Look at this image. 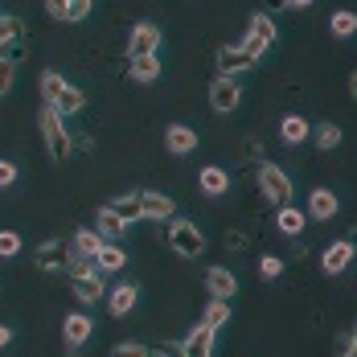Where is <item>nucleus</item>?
<instances>
[{
	"mask_svg": "<svg viewBox=\"0 0 357 357\" xmlns=\"http://www.w3.org/2000/svg\"><path fill=\"white\" fill-rule=\"evenodd\" d=\"M41 99H45V107L58 111L62 119H66V115H78V111L86 107V95H82L74 82H66L58 70L41 74Z\"/></svg>",
	"mask_w": 357,
	"mask_h": 357,
	"instance_id": "1",
	"label": "nucleus"
},
{
	"mask_svg": "<svg viewBox=\"0 0 357 357\" xmlns=\"http://www.w3.org/2000/svg\"><path fill=\"white\" fill-rule=\"evenodd\" d=\"M41 140H45V152H50V160L54 165H66L70 160V152H74V136H70V128H66V119L58 115V111H50V107H41Z\"/></svg>",
	"mask_w": 357,
	"mask_h": 357,
	"instance_id": "2",
	"label": "nucleus"
},
{
	"mask_svg": "<svg viewBox=\"0 0 357 357\" xmlns=\"http://www.w3.org/2000/svg\"><path fill=\"white\" fill-rule=\"evenodd\" d=\"M165 243H169V250L181 255V259H202V250H206V234L197 230V222H189V218H173Z\"/></svg>",
	"mask_w": 357,
	"mask_h": 357,
	"instance_id": "3",
	"label": "nucleus"
},
{
	"mask_svg": "<svg viewBox=\"0 0 357 357\" xmlns=\"http://www.w3.org/2000/svg\"><path fill=\"white\" fill-rule=\"evenodd\" d=\"M259 193H263V202L287 206V197H291V177H287L280 165L263 160V165H259Z\"/></svg>",
	"mask_w": 357,
	"mask_h": 357,
	"instance_id": "4",
	"label": "nucleus"
},
{
	"mask_svg": "<svg viewBox=\"0 0 357 357\" xmlns=\"http://www.w3.org/2000/svg\"><path fill=\"white\" fill-rule=\"evenodd\" d=\"M214 62H218V74H222V78H238V74H247L250 66L259 62V54L247 50V45H218Z\"/></svg>",
	"mask_w": 357,
	"mask_h": 357,
	"instance_id": "5",
	"label": "nucleus"
},
{
	"mask_svg": "<svg viewBox=\"0 0 357 357\" xmlns=\"http://www.w3.org/2000/svg\"><path fill=\"white\" fill-rule=\"evenodd\" d=\"M70 255H74V250L66 247V238H50V243H41V247H37V271L58 275V271H66V267H70Z\"/></svg>",
	"mask_w": 357,
	"mask_h": 357,
	"instance_id": "6",
	"label": "nucleus"
},
{
	"mask_svg": "<svg viewBox=\"0 0 357 357\" xmlns=\"http://www.w3.org/2000/svg\"><path fill=\"white\" fill-rule=\"evenodd\" d=\"M160 29L152 25V21H140V25H132V33H128V58H148V54H156L160 50Z\"/></svg>",
	"mask_w": 357,
	"mask_h": 357,
	"instance_id": "7",
	"label": "nucleus"
},
{
	"mask_svg": "<svg viewBox=\"0 0 357 357\" xmlns=\"http://www.w3.org/2000/svg\"><path fill=\"white\" fill-rule=\"evenodd\" d=\"M275 21H271V17H267V13H255V17H250V25H247V41H243V45H247V50H255V54H259V58H263V50H271V45H275Z\"/></svg>",
	"mask_w": 357,
	"mask_h": 357,
	"instance_id": "8",
	"label": "nucleus"
},
{
	"mask_svg": "<svg viewBox=\"0 0 357 357\" xmlns=\"http://www.w3.org/2000/svg\"><path fill=\"white\" fill-rule=\"evenodd\" d=\"M238 103H243V86H238V78H222V74H218L214 82H210V107L226 115V111H234Z\"/></svg>",
	"mask_w": 357,
	"mask_h": 357,
	"instance_id": "9",
	"label": "nucleus"
},
{
	"mask_svg": "<svg viewBox=\"0 0 357 357\" xmlns=\"http://www.w3.org/2000/svg\"><path fill=\"white\" fill-rule=\"evenodd\" d=\"M173 214H177V206H173L169 193L140 189V218H148V222H165V218H173Z\"/></svg>",
	"mask_w": 357,
	"mask_h": 357,
	"instance_id": "10",
	"label": "nucleus"
},
{
	"mask_svg": "<svg viewBox=\"0 0 357 357\" xmlns=\"http://www.w3.org/2000/svg\"><path fill=\"white\" fill-rule=\"evenodd\" d=\"M165 148H169L173 156L197 152V128H189V123H169V128H165Z\"/></svg>",
	"mask_w": 357,
	"mask_h": 357,
	"instance_id": "11",
	"label": "nucleus"
},
{
	"mask_svg": "<svg viewBox=\"0 0 357 357\" xmlns=\"http://www.w3.org/2000/svg\"><path fill=\"white\" fill-rule=\"evenodd\" d=\"M91 333H95V321H91L86 312H70V317L62 321V341H66L70 349H82V345L91 341Z\"/></svg>",
	"mask_w": 357,
	"mask_h": 357,
	"instance_id": "12",
	"label": "nucleus"
},
{
	"mask_svg": "<svg viewBox=\"0 0 357 357\" xmlns=\"http://www.w3.org/2000/svg\"><path fill=\"white\" fill-rule=\"evenodd\" d=\"M214 337L218 333L210 328V324H197V328L181 341V354L185 357H214Z\"/></svg>",
	"mask_w": 357,
	"mask_h": 357,
	"instance_id": "13",
	"label": "nucleus"
},
{
	"mask_svg": "<svg viewBox=\"0 0 357 357\" xmlns=\"http://www.w3.org/2000/svg\"><path fill=\"white\" fill-rule=\"evenodd\" d=\"M206 291H210V300H230L238 291V280L230 275V267H210L206 271Z\"/></svg>",
	"mask_w": 357,
	"mask_h": 357,
	"instance_id": "14",
	"label": "nucleus"
},
{
	"mask_svg": "<svg viewBox=\"0 0 357 357\" xmlns=\"http://www.w3.org/2000/svg\"><path fill=\"white\" fill-rule=\"evenodd\" d=\"M337 210H341V202H337L333 189H312V193H308V218L328 222V218H337Z\"/></svg>",
	"mask_w": 357,
	"mask_h": 357,
	"instance_id": "15",
	"label": "nucleus"
},
{
	"mask_svg": "<svg viewBox=\"0 0 357 357\" xmlns=\"http://www.w3.org/2000/svg\"><path fill=\"white\" fill-rule=\"evenodd\" d=\"M136 300H140V287L136 284H119L107 291V312L111 317H128L132 308H136Z\"/></svg>",
	"mask_w": 357,
	"mask_h": 357,
	"instance_id": "16",
	"label": "nucleus"
},
{
	"mask_svg": "<svg viewBox=\"0 0 357 357\" xmlns=\"http://www.w3.org/2000/svg\"><path fill=\"white\" fill-rule=\"evenodd\" d=\"M74 296H78V304H99L103 296H107V287H103V275L95 271V275H74L70 280Z\"/></svg>",
	"mask_w": 357,
	"mask_h": 357,
	"instance_id": "17",
	"label": "nucleus"
},
{
	"mask_svg": "<svg viewBox=\"0 0 357 357\" xmlns=\"http://www.w3.org/2000/svg\"><path fill=\"white\" fill-rule=\"evenodd\" d=\"M197 189H202L206 197H222V193L230 189V173H226L222 165H206V169L197 173Z\"/></svg>",
	"mask_w": 357,
	"mask_h": 357,
	"instance_id": "18",
	"label": "nucleus"
},
{
	"mask_svg": "<svg viewBox=\"0 0 357 357\" xmlns=\"http://www.w3.org/2000/svg\"><path fill=\"white\" fill-rule=\"evenodd\" d=\"M349 263H354V247H349L345 238H341V243H333V247H328V250L321 255V267H324V275H341V271H345Z\"/></svg>",
	"mask_w": 357,
	"mask_h": 357,
	"instance_id": "19",
	"label": "nucleus"
},
{
	"mask_svg": "<svg viewBox=\"0 0 357 357\" xmlns=\"http://www.w3.org/2000/svg\"><path fill=\"white\" fill-rule=\"evenodd\" d=\"M308 136H312V123H308L304 115H284V119H280V140L284 144L296 148V144H304Z\"/></svg>",
	"mask_w": 357,
	"mask_h": 357,
	"instance_id": "20",
	"label": "nucleus"
},
{
	"mask_svg": "<svg viewBox=\"0 0 357 357\" xmlns=\"http://www.w3.org/2000/svg\"><path fill=\"white\" fill-rule=\"evenodd\" d=\"M128 74H132V82H156V78H160V58H156V54L132 58V62H128Z\"/></svg>",
	"mask_w": 357,
	"mask_h": 357,
	"instance_id": "21",
	"label": "nucleus"
},
{
	"mask_svg": "<svg viewBox=\"0 0 357 357\" xmlns=\"http://www.w3.org/2000/svg\"><path fill=\"white\" fill-rule=\"evenodd\" d=\"M107 206L115 210V218H119L123 226L144 222V218H140V193H123V197H115V202H107Z\"/></svg>",
	"mask_w": 357,
	"mask_h": 357,
	"instance_id": "22",
	"label": "nucleus"
},
{
	"mask_svg": "<svg viewBox=\"0 0 357 357\" xmlns=\"http://www.w3.org/2000/svg\"><path fill=\"white\" fill-rule=\"evenodd\" d=\"M304 222H308V214L296 210V206H280V214H275V226H280V234H287V238H296L304 230Z\"/></svg>",
	"mask_w": 357,
	"mask_h": 357,
	"instance_id": "23",
	"label": "nucleus"
},
{
	"mask_svg": "<svg viewBox=\"0 0 357 357\" xmlns=\"http://www.w3.org/2000/svg\"><path fill=\"white\" fill-rule=\"evenodd\" d=\"M70 250H74V255H82V259H95V255H99V250H103V234H99V230H91V226H86V230H78V234H74Z\"/></svg>",
	"mask_w": 357,
	"mask_h": 357,
	"instance_id": "24",
	"label": "nucleus"
},
{
	"mask_svg": "<svg viewBox=\"0 0 357 357\" xmlns=\"http://www.w3.org/2000/svg\"><path fill=\"white\" fill-rule=\"evenodd\" d=\"M123 263H128V255L115 247V243H103V250L95 255V271H99V275H107V271H123Z\"/></svg>",
	"mask_w": 357,
	"mask_h": 357,
	"instance_id": "25",
	"label": "nucleus"
},
{
	"mask_svg": "<svg viewBox=\"0 0 357 357\" xmlns=\"http://www.w3.org/2000/svg\"><path fill=\"white\" fill-rule=\"evenodd\" d=\"M95 222H99V234H103V243H107V238H119V234H128V226L115 218V210H111V206H99V218H95Z\"/></svg>",
	"mask_w": 357,
	"mask_h": 357,
	"instance_id": "26",
	"label": "nucleus"
},
{
	"mask_svg": "<svg viewBox=\"0 0 357 357\" xmlns=\"http://www.w3.org/2000/svg\"><path fill=\"white\" fill-rule=\"evenodd\" d=\"M202 324H210V328H222V324H230V300H210L206 304V312H202Z\"/></svg>",
	"mask_w": 357,
	"mask_h": 357,
	"instance_id": "27",
	"label": "nucleus"
},
{
	"mask_svg": "<svg viewBox=\"0 0 357 357\" xmlns=\"http://www.w3.org/2000/svg\"><path fill=\"white\" fill-rule=\"evenodd\" d=\"M328 33L333 37H354L357 33V13H349V8L333 13V17H328Z\"/></svg>",
	"mask_w": 357,
	"mask_h": 357,
	"instance_id": "28",
	"label": "nucleus"
},
{
	"mask_svg": "<svg viewBox=\"0 0 357 357\" xmlns=\"http://www.w3.org/2000/svg\"><path fill=\"white\" fill-rule=\"evenodd\" d=\"M21 33H25V21L13 17V13H0V50L13 45V41H21Z\"/></svg>",
	"mask_w": 357,
	"mask_h": 357,
	"instance_id": "29",
	"label": "nucleus"
},
{
	"mask_svg": "<svg viewBox=\"0 0 357 357\" xmlns=\"http://www.w3.org/2000/svg\"><path fill=\"white\" fill-rule=\"evenodd\" d=\"M312 136H317V148L328 152V148L341 144V128H337V123H321V128H312Z\"/></svg>",
	"mask_w": 357,
	"mask_h": 357,
	"instance_id": "30",
	"label": "nucleus"
},
{
	"mask_svg": "<svg viewBox=\"0 0 357 357\" xmlns=\"http://www.w3.org/2000/svg\"><path fill=\"white\" fill-rule=\"evenodd\" d=\"M284 275V259L280 255H263L259 259V280H280Z\"/></svg>",
	"mask_w": 357,
	"mask_h": 357,
	"instance_id": "31",
	"label": "nucleus"
},
{
	"mask_svg": "<svg viewBox=\"0 0 357 357\" xmlns=\"http://www.w3.org/2000/svg\"><path fill=\"white\" fill-rule=\"evenodd\" d=\"M21 255V234L17 230H0V259H13Z\"/></svg>",
	"mask_w": 357,
	"mask_h": 357,
	"instance_id": "32",
	"label": "nucleus"
},
{
	"mask_svg": "<svg viewBox=\"0 0 357 357\" xmlns=\"http://www.w3.org/2000/svg\"><path fill=\"white\" fill-rule=\"evenodd\" d=\"M111 357H148V345H140V341H119L111 349Z\"/></svg>",
	"mask_w": 357,
	"mask_h": 357,
	"instance_id": "33",
	"label": "nucleus"
},
{
	"mask_svg": "<svg viewBox=\"0 0 357 357\" xmlns=\"http://www.w3.org/2000/svg\"><path fill=\"white\" fill-rule=\"evenodd\" d=\"M13 78H17V62H4V58H0V99L8 95V86H13Z\"/></svg>",
	"mask_w": 357,
	"mask_h": 357,
	"instance_id": "34",
	"label": "nucleus"
},
{
	"mask_svg": "<svg viewBox=\"0 0 357 357\" xmlns=\"http://www.w3.org/2000/svg\"><path fill=\"white\" fill-rule=\"evenodd\" d=\"M91 4H95V0H70V8H66V21H82V17H86V13H91Z\"/></svg>",
	"mask_w": 357,
	"mask_h": 357,
	"instance_id": "35",
	"label": "nucleus"
},
{
	"mask_svg": "<svg viewBox=\"0 0 357 357\" xmlns=\"http://www.w3.org/2000/svg\"><path fill=\"white\" fill-rule=\"evenodd\" d=\"M247 230H226V250H247Z\"/></svg>",
	"mask_w": 357,
	"mask_h": 357,
	"instance_id": "36",
	"label": "nucleus"
},
{
	"mask_svg": "<svg viewBox=\"0 0 357 357\" xmlns=\"http://www.w3.org/2000/svg\"><path fill=\"white\" fill-rule=\"evenodd\" d=\"M66 8H70V0H45V13L54 21H66Z\"/></svg>",
	"mask_w": 357,
	"mask_h": 357,
	"instance_id": "37",
	"label": "nucleus"
},
{
	"mask_svg": "<svg viewBox=\"0 0 357 357\" xmlns=\"http://www.w3.org/2000/svg\"><path fill=\"white\" fill-rule=\"evenodd\" d=\"M13 181H17V165L13 160H0V189H8Z\"/></svg>",
	"mask_w": 357,
	"mask_h": 357,
	"instance_id": "38",
	"label": "nucleus"
},
{
	"mask_svg": "<svg viewBox=\"0 0 357 357\" xmlns=\"http://www.w3.org/2000/svg\"><path fill=\"white\" fill-rule=\"evenodd\" d=\"M243 152H247L250 160H263V144L259 140H243Z\"/></svg>",
	"mask_w": 357,
	"mask_h": 357,
	"instance_id": "39",
	"label": "nucleus"
},
{
	"mask_svg": "<svg viewBox=\"0 0 357 357\" xmlns=\"http://www.w3.org/2000/svg\"><path fill=\"white\" fill-rule=\"evenodd\" d=\"M8 341H13V328H8V324H0V349H8Z\"/></svg>",
	"mask_w": 357,
	"mask_h": 357,
	"instance_id": "40",
	"label": "nucleus"
},
{
	"mask_svg": "<svg viewBox=\"0 0 357 357\" xmlns=\"http://www.w3.org/2000/svg\"><path fill=\"white\" fill-rule=\"evenodd\" d=\"M160 349H165V357H185L181 354V345H160Z\"/></svg>",
	"mask_w": 357,
	"mask_h": 357,
	"instance_id": "41",
	"label": "nucleus"
},
{
	"mask_svg": "<svg viewBox=\"0 0 357 357\" xmlns=\"http://www.w3.org/2000/svg\"><path fill=\"white\" fill-rule=\"evenodd\" d=\"M345 243H349V247L357 250V226H349V234H345Z\"/></svg>",
	"mask_w": 357,
	"mask_h": 357,
	"instance_id": "42",
	"label": "nucleus"
},
{
	"mask_svg": "<svg viewBox=\"0 0 357 357\" xmlns=\"http://www.w3.org/2000/svg\"><path fill=\"white\" fill-rule=\"evenodd\" d=\"M312 0H287V8H308Z\"/></svg>",
	"mask_w": 357,
	"mask_h": 357,
	"instance_id": "43",
	"label": "nucleus"
},
{
	"mask_svg": "<svg viewBox=\"0 0 357 357\" xmlns=\"http://www.w3.org/2000/svg\"><path fill=\"white\" fill-rule=\"evenodd\" d=\"M349 95H354V99H357V70L349 74Z\"/></svg>",
	"mask_w": 357,
	"mask_h": 357,
	"instance_id": "44",
	"label": "nucleus"
},
{
	"mask_svg": "<svg viewBox=\"0 0 357 357\" xmlns=\"http://www.w3.org/2000/svg\"><path fill=\"white\" fill-rule=\"evenodd\" d=\"M267 8L275 13V8H287V0H267Z\"/></svg>",
	"mask_w": 357,
	"mask_h": 357,
	"instance_id": "45",
	"label": "nucleus"
},
{
	"mask_svg": "<svg viewBox=\"0 0 357 357\" xmlns=\"http://www.w3.org/2000/svg\"><path fill=\"white\" fill-rule=\"evenodd\" d=\"M148 357H165V349H148Z\"/></svg>",
	"mask_w": 357,
	"mask_h": 357,
	"instance_id": "46",
	"label": "nucleus"
},
{
	"mask_svg": "<svg viewBox=\"0 0 357 357\" xmlns=\"http://www.w3.org/2000/svg\"><path fill=\"white\" fill-rule=\"evenodd\" d=\"M345 357H357V349H349V354H345Z\"/></svg>",
	"mask_w": 357,
	"mask_h": 357,
	"instance_id": "47",
	"label": "nucleus"
},
{
	"mask_svg": "<svg viewBox=\"0 0 357 357\" xmlns=\"http://www.w3.org/2000/svg\"><path fill=\"white\" fill-rule=\"evenodd\" d=\"M354 349H357V328H354Z\"/></svg>",
	"mask_w": 357,
	"mask_h": 357,
	"instance_id": "48",
	"label": "nucleus"
},
{
	"mask_svg": "<svg viewBox=\"0 0 357 357\" xmlns=\"http://www.w3.org/2000/svg\"><path fill=\"white\" fill-rule=\"evenodd\" d=\"M70 357H82V354H78V349H74V354H70Z\"/></svg>",
	"mask_w": 357,
	"mask_h": 357,
	"instance_id": "49",
	"label": "nucleus"
}]
</instances>
